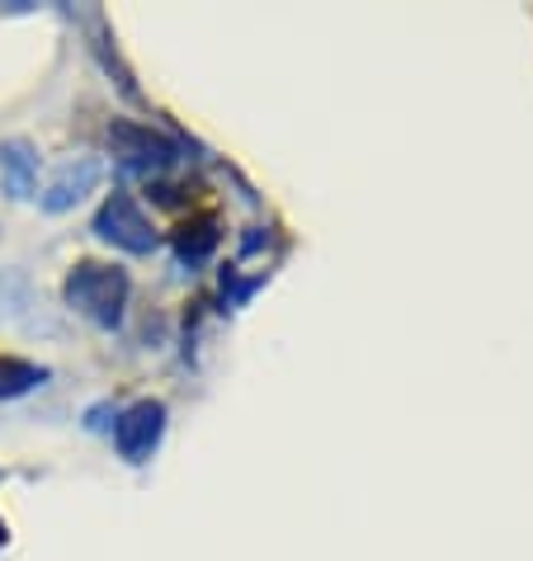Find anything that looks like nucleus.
<instances>
[{
  "instance_id": "obj_6",
  "label": "nucleus",
  "mask_w": 533,
  "mask_h": 561,
  "mask_svg": "<svg viewBox=\"0 0 533 561\" xmlns=\"http://www.w3.org/2000/svg\"><path fill=\"white\" fill-rule=\"evenodd\" d=\"M0 184H5L10 198H34L38 190V151L24 137H10L0 142Z\"/></svg>"
},
{
  "instance_id": "obj_8",
  "label": "nucleus",
  "mask_w": 533,
  "mask_h": 561,
  "mask_svg": "<svg viewBox=\"0 0 533 561\" xmlns=\"http://www.w3.org/2000/svg\"><path fill=\"white\" fill-rule=\"evenodd\" d=\"M48 378V368H38V364H29V358H10V354H0V397H24V392H34V387Z\"/></svg>"
},
{
  "instance_id": "obj_9",
  "label": "nucleus",
  "mask_w": 533,
  "mask_h": 561,
  "mask_svg": "<svg viewBox=\"0 0 533 561\" xmlns=\"http://www.w3.org/2000/svg\"><path fill=\"white\" fill-rule=\"evenodd\" d=\"M0 548H5V519H0Z\"/></svg>"
},
{
  "instance_id": "obj_5",
  "label": "nucleus",
  "mask_w": 533,
  "mask_h": 561,
  "mask_svg": "<svg viewBox=\"0 0 533 561\" xmlns=\"http://www.w3.org/2000/svg\"><path fill=\"white\" fill-rule=\"evenodd\" d=\"M100 180H104V165L95 161V156H81V161H71V165L57 170L38 204H43V213H67V208L81 204L86 194H95Z\"/></svg>"
},
{
  "instance_id": "obj_1",
  "label": "nucleus",
  "mask_w": 533,
  "mask_h": 561,
  "mask_svg": "<svg viewBox=\"0 0 533 561\" xmlns=\"http://www.w3.org/2000/svg\"><path fill=\"white\" fill-rule=\"evenodd\" d=\"M128 293H133L128 270H118V264H100V260L71 264L67 284H61V298H67V307L81 311L86 321H95L100 331H118V325H123Z\"/></svg>"
},
{
  "instance_id": "obj_3",
  "label": "nucleus",
  "mask_w": 533,
  "mask_h": 561,
  "mask_svg": "<svg viewBox=\"0 0 533 561\" xmlns=\"http://www.w3.org/2000/svg\"><path fill=\"white\" fill-rule=\"evenodd\" d=\"M109 147H114L118 161L133 165V170H170L184 156V147L175 142V137L156 133V128H147V123H133V118L109 123Z\"/></svg>"
},
{
  "instance_id": "obj_4",
  "label": "nucleus",
  "mask_w": 533,
  "mask_h": 561,
  "mask_svg": "<svg viewBox=\"0 0 533 561\" xmlns=\"http://www.w3.org/2000/svg\"><path fill=\"white\" fill-rule=\"evenodd\" d=\"M161 434H166V407L161 401H133L128 411L114 420V448L123 462H147L156 448H161Z\"/></svg>"
},
{
  "instance_id": "obj_2",
  "label": "nucleus",
  "mask_w": 533,
  "mask_h": 561,
  "mask_svg": "<svg viewBox=\"0 0 533 561\" xmlns=\"http://www.w3.org/2000/svg\"><path fill=\"white\" fill-rule=\"evenodd\" d=\"M95 237L109 241L114 251H128V255H151L156 245H161L151 217L143 213V204H137L133 194H109L104 198L100 213H95Z\"/></svg>"
},
{
  "instance_id": "obj_7",
  "label": "nucleus",
  "mask_w": 533,
  "mask_h": 561,
  "mask_svg": "<svg viewBox=\"0 0 533 561\" xmlns=\"http://www.w3.org/2000/svg\"><path fill=\"white\" fill-rule=\"evenodd\" d=\"M217 241H223V227H217V217H194V222H184L175 231V255H180V264L199 270V264L217 251Z\"/></svg>"
}]
</instances>
